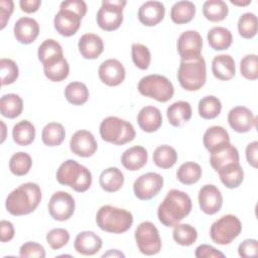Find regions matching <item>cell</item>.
I'll return each instance as SVG.
<instances>
[{"label": "cell", "instance_id": "obj_1", "mask_svg": "<svg viewBox=\"0 0 258 258\" xmlns=\"http://www.w3.org/2000/svg\"><path fill=\"white\" fill-rule=\"evenodd\" d=\"M189 196L178 189H170L157 209V217L166 227H174L191 211Z\"/></svg>", "mask_w": 258, "mask_h": 258}, {"label": "cell", "instance_id": "obj_2", "mask_svg": "<svg viewBox=\"0 0 258 258\" xmlns=\"http://www.w3.org/2000/svg\"><path fill=\"white\" fill-rule=\"evenodd\" d=\"M41 201V189L37 183L25 182L13 189L6 198L5 207L13 216L32 213Z\"/></svg>", "mask_w": 258, "mask_h": 258}, {"label": "cell", "instance_id": "obj_3", "mask_svg": "<svg viewBox=\"0 0 258 258\" xmlns=\"http://www.w3.org/2000/svg\"><path fill=\"white\" fill-rule=\"evenodd\" d=\"M98 227L108 233L121 234L128 231L133 224L132 214L121 208L106 205L101 207L96 214Z\"/></svg>", "mask_w": 258, "mask_h": 258}, {"label": "cell", "instance_id": "obj_4", "mask_svg": "<svg viewBox=\"0 0 258 258\" xmlns=\"http://www.w3.org/2000/svg\"><path fill=\"white\" fill-rule=\"evenodd\" d=\"M56 180L58 183L68 185L78 192H84L92 184V173L86 166L76 160L68 159L56 170Z\"/></svg>", "mask_w": 258, "mask_h": 258}, {"label": "cell", "instance_id": "obj_5", "mask_svg": "<svg viewBox=\"0 0 258 258\" xmlns=\"http://www.w3.org/2000/svg\"><path fill=\"white\" fill-rule=\"evenodd\" d=\"M177 80L185 91L200 90L207 80L205 58L201 55L194 59H181L177 71Z\"/></svg>", "mask_w": 258, "mask_h": 258}, {"label": "cell", "instance_id": "obj_6", "mask_svg": "<svg viewBox=\"0 0 258 258\" xmlns=\"http://www.w3.org/2000/svg\"><path fill=\"white\" fill-rule=\"evenodd\" d=\"M100 135L106 142L123 145L131 142L136 135L133 125L116 116L105 118L100 124Z\"/></svg>", "mask_w": 258, "mask_h": 258}, {"label": "cell", "instance_id": "obj_7", "mask_svg": "<svg viewBox=\"0 0 258 258\" xmlns=\"http://www.w3.org/2000/svg\"><path fill=\"white\" fill-rule=\"evenodd\" d=\"M137 89L141 95L161 103L169 101L174 94L172 83L166 77L161 75H149L143 77L139 81Z\"/></svg>", "mask_w": 258, "mask_h": 258}, {"label": "cell", "instance_id": "obj_8", "mask_svg": "<svg viewBox=\"0 0 258 258\" xmlns=\"http://www.w3.org/2000/svg\"><path fill=\"white\" fill-rule=\"evenodd\" d=\"M242 224L234 215H225L215 221L210 229V236L213 242L219 245L232 243L241 233Z\"/></svg>", "mask_w": 258, "mask_h": 258}, {"label": "cell", "instance_id": "obj_9", "mask_svg": "<svg viewBox=\"0 0 258 258\" xmlns=\"http://www.w3.org/2000/svg\"><path fill=\"white\" fill-rule=\"evenodd\" d=\"M125 0H104L97 12L96 20L100 28L106 31H113L120 27L123 21V8Z\"/></svg>", "mask_w": 258, "mask_h": 258}, {"label": "cell", "instance_id": "obj_10", "mask_svg": "<svg viewBox=\"0 0 258 258\" xmlns=\"http://www.w3.org/2000/svg\"><path fill=\"white\" fill-rule=\"evenodd\" d=\"M135 240L139 251L147 256L159 253L162 246L157 228L149 221L142 222L137 226Z\"/></svg>", "mask_w": 258, "mask_h": 258}, {"label": "cell", "instance_id": "obj_11", "mask_svg": "<svg viewBox=\"0 0 258 258\" xmlns=\"http://www.w3.org/2000/svg\"><path fill=\"white\" fill-rule=\"evenodd\" d=\"M163 186V177L156 172H147L140 175L133 184V191L137 199L148 201L158 195Z\"/></svg>", "mask_w": 258, "mask_h": 258}, {"label": "cell", "instance_id": "obj_12", "mask_svg": "<svg viewBox=\"0 0 258 258\" xmlns=\"http://www.w3.org/2000/svg\"><path fill=\"white\" fill-rule=\"evenodd\" d=\"M75 200L67 191H55L48 202V212L56 221L69 220L75 212Z\"/></svg>", "mask_w": 258, "mask_h": 258}, {"label": "cell", "instance_id": "obj_13", "mask_svg": "<svg viewBox=\"0 0 258 258\" xmlns=\"http://www.w3.org/2000/svg\"><path fill=\"white\" fill-rule=\"evenodd\" d=\"M203 49V38L196 30L182 32L177 39V51L182 60L194 59L201 56Z\"/></svg>", "mask_w": 258, "mask_h": 258}, {"label": "cell", "instance_id": "obj_14", "mask_svg": "<svg viewBox=\"0 0 258 258\" xmlns=\"http://www.w3.org/2000/svg\"><path fill=\"white\" fill-rule=\"evenodd\" d=\"M210 163L215 171L219 172L223 168L239 162V152L230 142H225L210 151Z\"/></svg>", "mask_w": 258, "mask_h": 258}, {"label": "cell", "instance_id": "obj_15", "mask_svg": "<svg viewBox=\"0 0 258 258\" xmlns=\"http://www.w3.org/2000/svg\"><path fill=\"white\" fill-rule=\"evenodd\" d=\"M71 151L80 157H90L97 151L98 144L94 135L88 130H78L70 141Z\"/></svg>", "mask_w": 258, "mask_h": 258}, {"label": "cell", "instance_id": "obj_16", "mask_svg": "<svg viewBox=\"0 0 258 258\" xmlns=\"http://www.w3.org/2000/svg\"><path fill=\"white\" fill-rule=\"evenodd\" d=\"M98 75L102 83L110 87H115L124 81L126 72L121 61L115 58H109L100 64Z\"/></svg>", "mask_w": 258, "mask_h": 258}, {"label": "cell", "instance_id": "obj_17", "mask_svg": "<svg viewBox=\"0 0 258 258\" xmlns=\"http://www.w3.org/2000/svg\"><path fill=\"white\" fill-rule=\"evenodd\" d=\"M231 128L238 133H246L256 126V117L252 111L244 106H236L228 113Z\"/></svg>", "mask_w": 258, "mask_h": 258}, {"label": "cell", "instance_id": "obj_18", "mask_svg": "<svg viewBox=\"0 0 258 258\" xmlns=\"http://www.w3.org/2000/svg\"><path fill=\"white\" fill-rule=\"evenodd\" d=\"M198 199L201 210L207 215L218 213L223 205L222 194L214 184L204 185L199 191Z\"/></svg>", "mask_w": 258, "mask_h": 258}, {"label": "cell", "instance_id": "obj_19", "mask_svg": "<svg viewBox=\"0 0 258 258\" xmlns=\"http://www.w3.org/2000/svg\"><path fill=\"white\" fill-rule=\"evenodd\" d=\"M82 18L72 10L59 8L53 19L55 30L62 36H72L81 26Z\"/></svg>", "mask_w": 258, "mask_h": 258}, {"label": "cell", "instance_id": "obj_20", "mask_svg": "<svg viewBox=\"0 0 258 258\" xmlns=\"http://www.w3.org/2000/svg\"><path fill=\"white\" fill-rule=\"evenodd\" d=\"M165 7L159 1H146L138 9V19L145 26H155L162 21Z\"/></svg>", "mask_w": 258, "mask_h": 258}, {"label": "cell", "instance_id": "obj_21", "mask_svg": "<svg viewBox=\"0 0 258 258\" xmlns=\"http://www.w3.org/2000/svg\"><path fill=\"white\" fill-rule=\"evenodd\" d=\"M13 32L18 42L22 44H29L38 36L39 25L33 18L21 17L15 22Z\"/></svg>", "mask_w": 258, "mask_h": 258}, {"label": "cell", "instance_id": "obj_22", "mask_svg": "<svg viewBox=\"0 0 258 258\" xmlns=\"http://www.w3.org/2000/svg\"><path fill=\"white\" fill-rule=\"evenodd\" d=\"M102 239L92 231H83L79 233L74 242L75 250L82 255L92 256L102 248Z\"/></svg>", "mask_w": 258, "mask_h": 258}, {"label": "cell", "instance_id": "obj_23", "mask_svg": "<svg viewBox=\"0 0 258 258\" xmlns=\"http://www.w3.org/2000/svg\"><path fill=\"white\" fill-rule=\"evenodd\" d=\"M78 47L81 55L84 58L95 59L103 52L104 42L97 34L85 33L80 37Z\"/></svg>", "mask_w": 258, "mask_h": 258}, {"label": "cell", "instance_id": "obj_24", "mask_svg": "<svg viewBox=\"0 0 258 258\" xmlns=\"http://www.w3.org/2000/svg\"><path fill=\"white\" fill-rule=\"evenodd\" d=\"M137 123L143 131L148 133L155 132L162 124L161 112L154 106H145L137 115Z\"/></svg>", "mask_w": 258, "mask_h": 258}, {"label": "cell", "instance_id": "obj_25", "mask_svg": "<svg viewBox=\"0 0 258 258\" xmlns=\"http://www.w3.org/2000/svg\"><path fill=\"white\" fill-rule=\"evenodd\" d=\"M147 159L148 153L143 146L130 147L121 155V163L130 171L141 169L147 163Z\"/></svg>", "mask_w": 258, "mask_h": 258}, {"label": "cell", "instance_id": "obj_26", "mask_svg": "<svg viewBox=\"0 0 258 258\" xmlns=\"http://www.w3.org/2000/svg\"><path fill=\"white\" fill-rule=\"evenodd\" d=\"M212 72L215 78L221 81H229L236 74L234 58L229 54L216 55L212 61Z\"/></svg>", "mask_w": 258, "mask_h": 258}, {"label": "cell", "instance_id": "obj_27", "mask_svg": "<svg viewBox=\"0 0 258 258\" xmlns=\"http://www.w3.org/2000/svg\"><path fill=\"white\" fill-rule=\"evenodd\" d=\"M191 107L188 102L177 101L168 106L166 116L170 125L179 127L191 118Z\"/></svg>", "mask_w": 258, "mask_h": 258}, {"label": "cell", "instance_id": "obj_28", "mask_svg": "<svg viewBox=\"0 0 258 258\" xmlns=\"http://www.w3.org/2000/svg\"><path fill=\"white\" fill-rule=\"evenodd\" d=\"M43 72L49 81L61 82L68 78L70 66L68 60L63 56H60L45 62L43 64Z\"/></svg>", "mask_w": 258, "mask_h": 258}, {"label": "cell", "instance_id": "obj_29", "mask_svg": "<svg viewBox=\"0 0 258 258\" xmlns=\"http://www.w3.org/2000/svg\"><path fill=\"white\" fill-rule=\"evenodd\" d=\"M99 182L105 191L115 192L122 187L124 183V174L117 167H108L101 172Z\"/></svg>", "mask_w": 258, "mask_h": 258}, {"label": "cell", "instance_id": "obj_30", "mask_svg": "<svg viewBox=\"0 0 258 258\" xmlns=\"http://www.w3.org/2000/svg\"><path fill=\"white\" fill-rule=\"evenodd\" d=\"M208 42L215 50L228 49L233 41V35L228 28L222 26H215L208 32Z\"/></svg>", "mask_w": 258, "mask_h": 258}, {"label": "cell", "instance_id": "obj_31", "mask_svg": "<svg viewBox=\"0 0 258 258\" xmlns=\"http://www.w3.org/2000/svg\"><path fill=\"white\" fill-rule=\"evenodd\" d=\"M23 110V101L20 96L16 94H6L0 99V112L2 116L14 119L18 117Z\"/></svg>", "mask_w": 258, "mask_h": 258}, {"label": "cell", "instance_id": "obj_32", "mask_svg": "<svg viewBox=\"0 0 258 258\" xmlns=\"http://www.w3.org/2000/svg\"><path fill=\"white\" fill-rule=\"evenodd\" d=\"M196 5L191 1H177L170 10V18L176 24H184L194 19Z\"/></svg>", "mask_w": 258, "mask_h": 258}, {"label": "cell", "instance_id": "obj_33", "mask_svg": "<svg viewBox=\"0 0 258 258\" xmlns=\"http://www.w3.org/2000/svg\"><path fill=\"white\" fill-rule=\"evenodd\" d=\"M12 137L16 144L27 146L35 139V128L28 120H22L13 126Z\"/></svg>", "mask_w": 258, "mask_h": 258}, {"label": "cell", "instance_id": "obj_34", "mask_svg": "<svg viewBox=\"0 0 258 258\" xmlns=\"http://www.w3.org/2000/svg\"><path fill=\"white\" fill-rule=\"evenodd\" d=\"M66 138V130L60 123L50 122L46 124L41 132L42 142L49 147L60 145Z\"/></svg>", "mask_w": 258, "mask_h": 258}, {"label": "cell", "instance_id": "obj_35", "mask_svg": "<svg viewBox=\"0 0 258 258\" xmlns=\"http://www.w3.org/2000/svg\"><path fill=\"white\" fill-rule=\"evenodd\" d=\"M228 5L222 0H208L203 5L204 16L212 22L224 20L228 16Z\"/></svg>", "mask_w": 258, "mask_h": 258}, {"label": "cell", "instance_id": "obj_36", "mask_svg": "<svg viewBox=\"0 0 258 258\" xmlns=\"http://www.w3.org/2000/svg\"><path fill=\"white\" fill-rule=\"evenodd\" d=\"M218 173L222 183L228 188L238 187L244 179V171L240 163L231 164L220 170Z\"/></svg>", "mask_w": 258, "mask_h": 258}, {"label": "cell", "instance_id": "obj_37", "mask_svg": "<svg viewBox=\"0 0 258 258\" xmlns=\"http://www.w3.org/2000/svg\"><path fill=\"white\" fill-rule=\"evenodd\" d=\"M177 161V153L175 149L169 145H160L153 152V162L162 169L172 167Z\"/></svg>", "mask_w": 258, "mask_h": 258}, {"label": "cell", "instance_id": "obj_38", "mask_svg": "<svg viewBox=\"0 0 258 258\" xmlns=\"http://www.w3.org/2000/svg\"><path fill=\"white\" fill-rule=\"evenodd\" d=\"M225 142H230V136L228 131L222 126H212L208 128L203 137L204 146L209 151Z\"/></svg>", "mask_w": 258, "mask_h": 258}, {"label": "cell", "instance_id": "obj_39", "mask_svg": "<svg viewBox=\"0 0 258 258\" xmlns=\"http://www.w3.org/2000/svg\"><path fill=\"white\" fill-rule=\"evenodd\" d=\"M64 97L73 105L80 106L89 99V90L84 83L72 82L64 89Z\"/></svg>", "mask_w": 258, "mask_h": 258}, {"label": "cell", "instance_id": "obj_40", "mask_svg": "<svg viewBox=\"0 0 258 258\" xmlns=\"http://www.w3.org/2000/svg\"><path fill=\"white\" fill-rule=\"evenodd\" d=\"M202 167L200 164L188 161L182 163L178 167L176 171V177L181 183L189 185L198 182L202 177Z\"/></svg>", "mask_w": 258, "mask_h": 258}, {"label": "cell", "instance_id": "obj_41", "mask_svg": "<svg viewBox=\"0 0 258 258\" xmlns=\"http://www.w3.org/2000/svg\"><path fill=\"white\" fill-rule=\"evenodd\" d=\"M199 114L204 119H214L218 117L222 110L221 101L215 96H206L199 101Z\"/></svg>", "mask_w": 258, "mask_h": 258}, {"label": "cell", "instance_id": "obj_42", "mask_svg": "<svg viewBox=\"0 0 258 258\" xmlns=\"http://www.w3.org/2000/svg\"><path fill=\"white\" fill-rule=\"evenodd\" d=\"M37 55H38V59L41 61V63L44 64L45 62H47L49 60L63 56L62 47L56 40L48 38V39H45L39 45L38 50H37Z\"/></svg>", "mask_w": 258, "mask_h": 258}, {"label": "cell", "instance_id": "obj_43", "mask_svg": "<svg viewBox=\"0 0 258 258\" xmlns=\"http://www.w3.org/2000/svg\"><path fill=\"white\" fill-rule=\"evenodd\" d=\"M173 240L181 246L192 245L198 238V232L196 228L189 224H177L173 227L172 231Z\"/></svg>", "mask_w": 258, "mask_h": 258}, {"label": "cell", "instance_id": "obj_44", "mask_svg": "<svg viewBox=\"0 0 258 258\" xmlns=\"http://www.w3.org/2000/svg\"><path fill=\"white\" fill-rule=\"evenodd\" d=\"M32 165V159L26 152L14 153L9 160L10 171L17 176L25 175L29 172Z\"/></svg>", "mask_w": 258, "mask_h": 258}, {"label": "cell", "instance_id": "obj_45", "mask_svg": "<svg viewBox=\"0 0 258 258\" xmlns=\"http://www.w3.org/2000/svg\"><path fill=\"white\" fill-rule=\"evenodd\" d=\"M258 29L257 16L252 12L243 13L238 20V32L246 39L253 38Z\"/></svg>", "mask_w": 258, "mask_h": 258}, {"label": "cell", "instance_id": "obj_46", "mask_svg": "<svg viewBox=\"0 0 258 258\" xmlns=\"http://www.w3.org/2000/svg\"><path fill=\"white\" fill-rule=\"evenodd\" d=\"M131 55L134 64L140 70H147L151 62V53L148 47L141 43H133L131 46Z\"/></svg>", "mask_w": 258, "mask_h": 258}, {"label": "cell", "instance_id": "obj_47", "mask_svg": "<svg viewBox=\"0 0 258 258\" xmlns=\"http://www.w3.org/2000/svg\"><path fill=\"white\" fill-rule=\"evenodd\" d=\"M0 74L2 86L13 84L19 75V70L16 62L10 58L0 59Z\"/></svg>", "mask_w": 258, "mask_h": 258}, {"label": "cell", "instance_id": "obj_48", "mask_svg": "<svg viewBox=\"0 0 258 258\" xmlns=\"http://www.w3.org/2000/svg\"><path fill=\"white\" fill-rule=\"evenodd\" d=\"M241 75L247 79L254 81L258 79V57L256 54H247L240 61Z\"/></svg>", "mask_w": 258, "mask_h": 258}, {"label": "cell", "instance_id": "obj_49", "mask_svg": "<svg viewBox=\"0 0 258 258\" xmlns=\"http://www.w3.org/2000/svg\"><path fill=\"white\" fill-rule=\"evenodd\" d=\"M70 240V233L63 228L51 229L46 234V242L53 250H58L68 244Z\"/></svg>", "mask_w": 258, "mask_h": 258}, {"label": "cell", "instance_id": "obj_50", "mask_svg": "<svg viewBox=\"0 0 258 258\" xmlns=\"http://www.w3.org/2000/svg\"><path fill=\"white\" fill-rule=\"evenodd\" d=\"M19 256L20 257L44 258L45 250L42 245H40L36 242H26L21 245V247L19 249Z\"/></svg>", "mask_w": 258, "mask_h": 258}, {"label": "cell", "instance_id": "obj_51", "mask_svg": "<svg viewBox=\"0 0 258 258\" xmlns=\"http://www.w3.org/2000/svg\"><path fill=\"white\" fill-rule=\"evenodd\" d=\"M258 242L255 239H246L238 247V253L240 257L249 258L257 255Z\"/></svg>", "mask_w": 258, "mask_h": 258}, {"label": "cell", "instance_id": "obj_52", "mask_svg": "<svg viewBox=\"0 0 258 258\" xmlns=\"http://www.w3.org/2000/svg\"><path fill=\"white\" fill-rule=\"evenodd\" d=\"M59 8L69 9L77 13L81 18H83L87 13V4L83 0H68L60 3Z\"/></svg>", "mask_w": 258, "mask_h": 258}, {"label": "cell", "instance_id": "obj_53", "mask_svg": "<svg viewBox=\"0 0 258 258\" xmlns=\"http://www.w3.org/2000/svg\"><path fill=\"white\" fill-rule=\"evenodd\" d=\"M197 258H210V257H225V254L218 251L211 245L202 244L197 247L196 253Z\"/></svg>", "mask_w": 258, "mask_h": 258}, {"label": "cell", "instance_id": "obj_54", "mask_svg": "<svg viewBox=\"0 0 258 258\" xmlns=\"http://www.w3.org/2000/svg\"><path fill=\"white\" fill-rule=\"evenodd\" d=\"M13 9H14L13 1H11V0H1L0 1L1 29H3L6 26L12 12H13Z\"/></svg>", "mask_w": 258, "mask_h": 258}, {"label": "cell", "instance_id": "obj_55", "mask_svg": "<svg viewBox=\"0 0 258 258\" xmlns=\"http://www.w3.org/2000/svg\"><path fill=\"white\" fill-rule=\"evenodd\" d=\"M14 237V227L11 222L2 220L0 222V240L5 243L12 240Z\"/></svg>", "mask_w": 258, "mask_h": 258}, {"label": "cell", "instance_id": "obj_56", "mask_svg": "<svg viewBox=\"0 0 258 258\" xmlns=\"http://www.w3.org/2000/svg\"><path fill=\"white\" fill-rule=\"evenodd\" d=\"M246 159L252 167L254 168L257 167V162H258V142L257 141H253L247 145Z\"/></svg>", "mask_w": 258, "mask_h": 258}, {"label": "cell", "instance_id": "obj_57", "mask_svg": "<svg viewBox=\"0 0 258 258\" xmlns=\"http://www.w3.org/2000/svg\"><path fill=\"white\" fill-rule=\"evenodd\" d=\"M20 8L26 13H33L38 10L41 5L40 0H21L19 2Z\"/></svg>", "mask_w": 258, "mask_h": 258}, {"label": "cell", "instance_id": "obj_58", "mask_svg": "<svg viewBox=\"0 0 258 258\" xmlns=\"http://www.w3.org/2000/svg\"><path fill=\"white\" fill-rule=\"evenodd\" d=\"M103 257H125V255L118 250H110L107 253L103 254Z\"/></svg>", "mask_w": 258, "mask_h": 258}, {"label": "cell", "instance_id": "obj_59", "mask_svg": "<svg viewBox=\"0 0 258 258\" xmlns=\"http://www.w3.org/2000/svg\"><path fill=\"white\" fill-rule=\"evenodd\" d=\"M231 3L232 4H235V5H239V6H246V5H248V4H250L251 3V0H247V1H245V2H241V1H234V0H231Z\"/></svg>", "mask_w": 258, "mask_h": 258}, {"label": "cell", "instance_id": "obj_60", "mask_svg": "<svg viewBox=\"0 0 258 258\" xmlns=\"http://www.w3.org/2000/svg\"><path fill=\"white\" fill-rule=\"evenodd\" d=\"M1 125H2V129H3V135H2V140H1V142H3L4 141V139H5V131H6V129H5V124L1 121Z\"/></svg>", "mask_w": 258, "mask_h": 258}]
</instances>
